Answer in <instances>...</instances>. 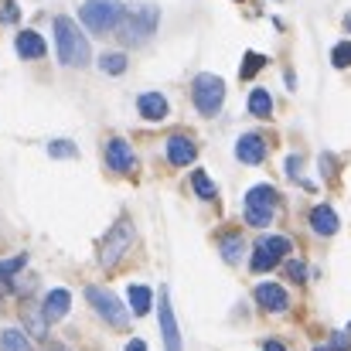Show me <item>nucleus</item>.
I'll use <instances>...</instances> for the list:
<instances>
[{
    "label": "nucleus",
    "instance_id": "30",
    "mask_svg": "<svg viewBox=\"0 0 351 351\" xmlns=\"http://www.w3.org/2000/svg\"><path fill=\"white\" fill-rule=\"evenodd\" d=\"M17 17H21L17 3H14V0H3V3H0V24H17Z\"/></svg>",
    "mask_w": 351,
    "mask_h": 351
},
{
    "label": "nucleus",
    "instance_id": "24",
    "mask_svg": "<svg viewBox=\"0 0 351 351\" xmlns=\"http://www.w3.org/2000/svg\"><path fill=\"white\" fill-rule=\"evenodd\" d=\"M99 69H103L106 75H119V72H126V55H123V51H106V55L99 58Z\"/></svg>",
    "mask_w": 351,
    "mask_h": 351
},
{
    "label": "nucleus",
    "instance_id": "3",
    "mask_svg": "<svg viewBox=\"0 0 351 351\" xmlns=\"http://www.w3.org/2000/svg\"><path fill=\"white\" fill-rule=\"evenodd\" d=\"M123 10H126V3H119V0H86L79 7V21L93 34H106V31H113V24H119Z\"/></svg>",
    "mask_w": 351,
    "mask_h": 351
},
{
    "label": "nucleus",
    "instance_id": "18",
    "mask_svg": "<svg viewBox=\"0 0 351 351\" xmlns=\"http://www.w3.org/2000/svg\"><path fill=\"white\" fill-rule=\"evenodd\" d=\"M249 113L259 119H269L273 117V96L266 89H252L249 93Z\"/></svg>",
    "mask_w": 351,
    "mask_h": 351
},
{
    "label": "nucleus",
    "instance_id": "32",
    "mask_svg": "<svg viewBox=\"0 0 351 351\" xmlns=\"http://www.w3.org/2000/svg\"><path fill=\"white\" fill-rule=\"evenodd\" d=\"M331 351H351V335L348 331H335V335H331Z\"/></svg>",
    "mask_w": 351,
    "mask_h": 351
},
{
    "label": "nucleus",
    "instance_id": "5",
    "mask_svg": "<svg viewBox=\"0 0 351 351\" xmlns=\"http://www.w3.org/2000/svg\"><path fill=\"white\" fill-rule=\"evenodd\" d=\"M86 300H89V307H96V314H99L110 328H117V331H126V328H130V311L123 307V300L113 297L110 290H103V287H86Z\"/></svg>",
    "mask_w": 351,
    "mask_h": 351
},
{
    "label": "nucleus",
    "instance_id": "35",
    "mask_svg": "<svg viewBox=\"0 0 351 351\" xmlns=\"http://www.w3.org/2000/svg\"><path fill=\"white\" fill-rule=\"evenodd\" d=\"M263 351H287V348H283L280 341H266V345H263Z\"/></svg>",
    "mask_w": 351,
    "mask_h": 351
},
{
    "label": "nucleus",
    "instance_id": "34",
    "mask_svg": "<svg viewBox=\"0 0 351 351\" xmlns=\"http://www.w3.org/2000/svg\"><path fill=\"white\" fill-rule=\"evenodd\" d=\"M126 351H147V341H140V338H133V341L126 345Z\"/></svg>",
    "mask_w": 351,
    "mask_h": 351
},
{
    "label": "nucleus",
    "instance_id": "36",
    "mask_svg": "<svg viewBox=\"0 0 351 351\" xmlns=\"http://www.w3.org/2000/svg\"><path fill=\"white\" fill-rule=\"evenodd\" d=\"M45 351H69V348H65V345H48Z\"/></svg>",
    "mask_w": 351,
    "mask_h": 351
},
{
    "label": "nucleus",
    "instance_id": "17",
    "mask_svg": "<svg viewBox=\"0 0 351 351\" xmlns=\"http://www.w3.org/2000/svg\"><path fill=\"white\" fill-rule=\"evenodd\" d=\"M245 205H259V208H276L280 205V195L273 184H256L245 191Z\"/></svg>",
    "mask_w": 351,
    "mask_h": 351
},
{
    "label": "nucleus",
    "instance_id": "9",
    "mask_svg": "<svg viewBox=\"0 0 351 351\" xmlns=\"http://www.w3.org/2000/svg\"><path fill=\"white\" fill-rule=\"evenodd\" d=\"M106 164H110V171H117V174H130V171L136 167V154H133V147H130L123 136H113V140L106 143Z\"/></svg>",
    "mask_w": 351,
    "mask_h": 351
},
{
    "label": "nucleus",
    "instance_id": "16",
    "mask_svg": "<svg viewBox=\"0 0 351 351\" xmlns=\"http://www.w3.org/2000/svg\"><path fill=\"white\" fill-rule=\"evenodd\" d=\"M69 307H72V293H69L65 287H58V290H51V293L45 297V317H48V321H62V317L69 314Z\"/></svg>",
    "mask_w": 351,
    "mask_h": 351
},
{
    "label": "nucleus",
    "instance_id": "20",
    "mask_svg": "<svg viewBox=\"0 0 351 351\" xmlns=\"http://www.w3.org/2000/svg\"><path fill=\"white\" fill-rule=\"evenodd\" d=\"M150 304H154V293H150V287H140V283H133V287H130V311L143 317V314L150 311Z\"/></svg>",
    "mask_w": 351,
    "mask_h": 351
},
{
    "label": "nucleus",
    "instance_id": "23",
    "mask_svg": "<svg viewBox=\"0 0 351 351\" xmlns=\"http://www.w3.org/2000/svg\"><path fill=\"white\" fill-rule=\"evenodd\" d=\"M191 188H195V195L205 198V202L215 198V184H212V178H208L205 171H195V174H191Z\"/></svg>",
    "mask_w": 351,
    "mask_h": 351
},
{
    "label": "nucleus",
    "instance_id": "21",
    "mask_svg": "<svg viewBox=\"0 0 351 351\" xmlns=\"http://www.w3.org/2000/svg\"><path fill=\"white\" fill-rule=\"evenodd\" d=\"M222 256H226V263H242V256H245V239L242 235H226L222 239Z\"/></svg>",
    "mask_w": 351,
    "mask_h": 351
},
{
    "label": "nucleus",
    "instance_id": "1",
    "mask_svg": "<svg viewBox=\"0 0 351 351\" xmlns=\"http://www.w3.org/2000/svg\"><path fill=\"white\" fill-rule=\"evenodd\" d=\"M55 48H58L62 65H69V69L89 65V41L72 17H55Z\"/></svg>",
    "mask_w": 351,
    "mask_h": 351
},
{
    "label": "nucleus",
    "instance_id": "12",
    "mask_svg": "<svg viewBox=\"0 0 351 351\" xmlns=\"http://www.w3.org/2000/svg\"><path fill=\"white\" fill-rule=\"evenodd\" d=\"M311 229L317 235H338L341 219H338V212H335L331 205H317V208L311 212Z\"/></svg>",
    "mask_w": 351,
    "mask_h": 351
},
{
    "label": "nucleus",
    "instance_id": "25",
    "mask_svg": "<svg viewBox=\"0 0 351 351\" xmlns=\"http://www.w3.org/2000/svg\"><path fill=\"white\" fill-rule=\"evenodd\" d=\"M0 351H31V345L21 331H3L0 335Z\"/></svg>",
    "mask_w": 351,
    "mask_h": 351
},
{
    "label": "nucleus",
    "instance_id": "39",
    "mask_svg": "<svg viewBox=\"0 0 351 351\" xmlns=\"http://www.w3.org/2000/svg\"><path fill=\"white\" fill-rule=\"evenodd\" d=\"M0 293H3V283H0Z\"/></svg>",
    "mask_w": 351,
    "mask_h": 351
},
{
    "label": "nucleus",
    "instance_id": "29",
    "mask_svg": "<svg viewBox=\"0 0 351 351\" xmlns=\"http://www.w3.org/2000/svg\"><path fill=\"white\" fill-rule=\"evenodd\" d=\"M24 263H27V256H24V252H21V256H14V259H0V283H7V280L24 266Z\"/></svg>",
    "mask_w": 351,
    "mask_h": 351
},
{
    "label": "nucleus",
    "instance_id": "28",
    "mask_svg": "<svg viewBox=\"0 0 351 351\" xmlns=\"http://www.w3.org/2000/svg\"><path fill=\"white\" fill-rule=\"evenodd\" d=\"M331 65L335 69H351V41H338L331 48Z\"/></svg>",
    "mask_w": 351,
    "mask_h": 351
},
{
    "label": "nucleus",
    "instance_id": "26",
    "mask_svg": "<svg viewBox=\"0 0 351 351\" xmlns=\"http://www.w3.org/2000/svg\"><path fill=\"white\" fill-rule=\"evenodd\" d=\"M263 65H266V55H259V51H245L239 75H242V79H252V75H256V72H259Z\"/></svg>",
    "mask_w": 351,
    "mask_h": 351
},
{
    "label": "nucleus",
    "instance_id": "6",
    "mask_svg": "<svg viewBox=\"0 0 351 351\" xmlns=\"http://www.w3.org/2000/svg\"><path fill=\"white\" fill-rule=\"evenodd\" d=\"M130 242H133V222L130 219H119L117 226L106 232V239L99 242V266H117L119 259L126 256V249H130Z\"/></svg>",
    "mask_w": 351,
    "mask_h": 351
},
{
    "label": "nucleus",
    "instance_id": "14",
    "mask_svg": "<svg viewBox=\"0 0 351 351\" xmlns=\"http://www.w3.org/2000/svg\"><path fill=\"white\" fill-rule=\"evenodd\" d=\"M136 110H140L143 119H154V123L171 113V106H167V99H164L160 93H143V96L136 99Z\"/></svg>",
    "mask_w": 351,
    "mask_h": 351
},
{
    "label": "nucleus",
    "instance_id": "8",
    "mask_svg": "<svg viewBox=\"0 0 351 351\" xmlns=\"http://www.w3.org/2000/svg\"><path fill=\"white\" fill-rule=\"evenodd\" d=\"M157 314H160V335H164V348H167V351H184V348H181V331H178V321H174V307H171V290H160Z\"/></svg>",
    "mask_w": 351,
    "mask_h": 351
},
{
    "label": "nucleus",
    "instance_id": "31",
    "mask_svg": "<svg viewBox=\"0 0 351 351\" xmlns=\"http://www.w3.org/2000/svg\"><path fill=\"white\" fill-rule=\"evenodd\" d=\"M287 276H290L293 283H304V280H307V266H304L300 259H290V263H287Z\"/></svg>",
    "mask_w": 351,
    "mask_h": 351
},
{
    "label": "nucleus",
    "instance_id": "19",
    "mask_svg": "<svg viewBox=\"0 0 351 351\" xmlns=\"http://www.w3.org/2000/svg\"><path fill=\"white\" fill-rule=\"evenodd\" d=\"M24 328H27L38 341H45V338H48V317H45V311L38 314V311H31V304H24Z\"/></svg>",
    "mask_w": 351,
    "mask_h": 351
},
{
    "label": "nucleus",
    "instance_id": "11",
    "mask_svg": "<svg viewBox=\"0 0 351 351\" xmlns=\"http://www.w3.org/2000/svg\"><path fill=\"white\" fill-rule=\"evenodd\" d=\"M235 157L242 160V164H263L266 160V140L259 136V133H242L239 136V143H235Z\"/></svg>",
    "mask_w": 351,
    "mask_h": 351
},
{
    "label": "nucleus",
    "instance_id": "4",
    "mask_svg": "<svg viewBox=\"0 0 351 351\" xmlns=\"http://www.w3.org/2000/svg\"><path fill=\"white\" fill-rule=\"evenodd\" d=\"M191 99H195V110L202 117H219V110L226 103V82L212 72H202L191 86Z\"/></svg>",
    "mask_w": 351,
    "mask_h": 351
},
{
    "label": "nucleus",
    "instance_id": "37",
    "mask_svg": "<svg viewBox=\"0 0 351 351\" xmlns=\"http://www.w3.org/2000/svg\"><path fill=\"white\" fill-rule=\"evenodd\" d=\"M345 27H348V31H351V10H348V14H345Z\"/></svg>",
    "mask_w": 351,
    "mask_h": 351
},
{
    "label": "nucleus",
    "instance_id": "22",
    "mask_svg": "<svg viewBox=\"0 0 351 351\" xmlns=\"http://www.w3.org/2000/svg\"><path fill=\"white\" fill-rule=\"evenodd\" d=\"M273 212H276V208H259V205H245V222H249L252 229H266V226L273 222Z\"/></svg>",
    "mask_w": 351,
    "mask_h": 351
},
{
    "label": "nucleus",
    "instance_id": "10",
    "mask_svg": "<svg viewBox=\"0 0 351 351\" xmlns=\"http://www.w3.org/2000/svg\"><path fill=\"white\" fill-rule=\"evenodd\" d=\"M252 297H256V304H259L263 311H269V314H283V311L290 307V297H287V290H283L280 283H259V287L252 290Z\"/></svg>",
    "mask_w": 351,
    "mask_h": 351
},
{
    "label": "nucleus",
    "instance_id": "13",
    "mask_svg": "<svg viewBox=\"0 0 351 351\" xmlns=\"http://www.w3.org/2000/svg\"><path fill=\"white\" fill-rule=\"evenodd\" d=\"M195 157H198V147H195L188 136H171V140H167V160H171V164L188 167Z\"/></svg>",
    "mask_w": 351,
    "mask_h": 351
},
{
    "label": "nucleus",
    "instance_id": "40",
    "mask_svg": "<svg viewBox=\"0 0 351 351\" xmlns=\"http://www.w3.org/2000/svg\"><path fill=\"white\" fill-rule=\"evenodd\" d=\"M348 335H351V324H348Z\"/></svg>",
    "mask_w": 351,
    "mask_h": 351
},
{
    "label": "nucleus",
    "instance_id": "38",
    "mask_svg": "<svg viewBox=\"0 0 351 351\" xmlns=\"http://www.w3.org/2000/svg\"><path fill=\"white\" fill-rule=\"evenodd\" d=\"M314 351H331V345H317V348Z\"/></svg>",
    "mask_w": 351,
    "mask_h": 351
},
{
    "label": "nucleus",
    "instance_id": "15",
    "mask_svg": "<svg viewBox=\"0 0 351 351\" xmlns=\"http://www.w3.org/2000/svg\"><path fill=\"white\" fill-rule=\"evenodd\" d=\"M14 48H17V55L24 62H31V58H41L45 55V38L38 31H21L17 41H14Z\"/></svg>",
    "mask_w": 351,
    "mask_h": 351
},
{
    "label": "nucleus",
    "instance_id": "7",
    "mask_svg": "<svg viewBox=\"0 0 351 351\" xmlns=\"http://www.w3.org/2000/svg\"><path fill=\"white\" fill-rule=\"evenodd\" d=\"M287 252H290V239H287V235H263V239L252 245L249 269H252V273H266V269H273Z\"/></svg>",
    "mask_w": 351,
    "mask_h": 351
},
{
    "label": "nucleus",
    "instance_id": "2",
    "mask_svg": "<svg viewBox=\"0 0 351 351\" xmlns=\"http://www.w3.org/2000/svg\"><path fill=\"white\" fill-rule=\"evenodd\" d=\"M157 21H160L157 3H126L117 31L126 45H136V41H143V38H150L157 31Z\"/></svg>",
    "mask_w": 351,
    "mask_h": 351
},
{
    "label": "nucleus",
    "instance_id": "33",
    "mask_svg": "<svg viewBox=\"0 0 351 351\" xmlns=\"http://www.w3.org/2000/svg\"><path fill=\"white\" fill-rule=\"evenodd\" d=\"M300 164H304V160H300L297 154H290V157H287V174H290V178H300Z\"/></svg>",
    "mask_w": 351,
    "mask_h": 351
},
{
    "label": "nucleus",
    "instance_id": "27",
    "mask_svg": "<svg viewBox=\"0 0 351 351\" xmlns=\"http://www.w3.org/2000/svg\"><path fill=\"white\" fill-rule=\"evenodd\" d=\"M48 154H51V157H65V160H75V157H79V147H75L72 140H51V143H48Z\"/></svg>",
    "mask_w": 351,
    "mask_h": 351
}]
</instances>
